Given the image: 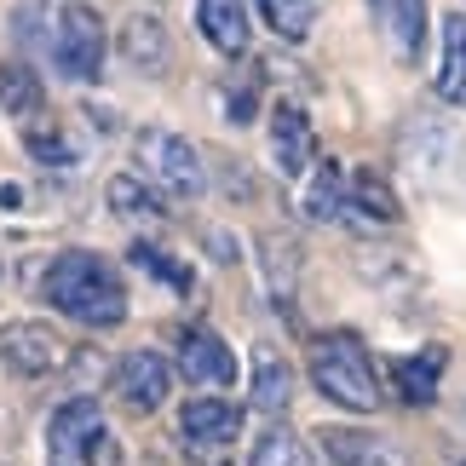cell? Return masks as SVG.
I'll use <instances>...</instances> for the list:
<instances>
[{
	"mask_svg": "<svg viewBox=\"0 0 466 466\" xmlns=\"http://www.w3.org/2000/svg\"><path fill=\"white\" fill-rule=\"evenodd\" d=\"M46 306H58L64 317L86 322V329H116L127 317V289L121 277L110 271V259L86 254V248H69L46 265V282H41Z\"/></svg>",
	"mask_w": 466,
	"mask_h": 466,
	"instance_id": "6da1fadb",
	"label": "cell"
},
{
	"mask_svg": "<svg viewBox=\"0 0 466 466\" xmlns=\"http://www.w3.org/2000/svg\"><path fill=\"white\" fill-rule=\"evenodd\" d=\"M311 380L329 403L351 409V415H374L380 409V380L357 334H317L311 339Z\"/></svg>",
	"mask_w": 466,
	"mask_h": 466,
	"instance_id": "7a4b0ae2",
	"label": "cell"
},
{
	"mask_svg": "<svg viewBox=\"0 0 466 466\" xmlns=\"http://www.w3.org/2000/svg\"><path fill=\"white\" fill-rule=\"evenodd\" d=\"M133 161H138V173H145L161 196H173V202H196V196L208 190V173H202L196 145H185V138L167 133V127L138 133L133 138Z\"/></svg>",
	"mask_w": 466,
	"mask_h": 466,
	"instance_id": "3957f363",
	"label": "cell"
},
{
	"mask_svg": "<svg viewBox=\"0 0 466 466\" xmlns=\"http://www.w3.org/2000/svg\"><path fill=\"white\" fill-rule=\"evenodd\" d=\"M46 46H52V64L69 81H93L104 69V17L86 0H64V6H52V41Z\"/></svg>",
	"mask_w": 466,
	"mask_h": 466,
	"instance_id": "277c9868",
	"label": "cell"
},
{
	"mask_svg": "<svg viewBox=\"0 0 466 466\" xmlns=\"http://www.w3.org/2000/svg\"><path fill=\"white\" fill-rule=\"evenodd\" d=\"M52 443V466H86L93 455H104V409L93 398H69L46 426Z\"/></svg>",
	"mask_w": 466,
	"mask_h": 466,
	"instance_id": "5b68a950",
	"label": "cell"
},
{
	"mask_svg": "<svg viewBox=\"0 0 466 466\" xmlns=\"http://www.w3.org/2000/svg\"><path fill=\"white\" fill-rule=\"evenodd\" d=\"M64 339L58 329H46V322H6L0 329V363H6L12 374H52V369H64Z\"/></svg>",
	"mask_w": 466,
	"mask_h": 466,
	"instance_id": "8992f818",
	"label": "cell"
},
{
	"mask_svg": "<svg viewBox=\"0 0 466 466\" xmlns=\"http://www.w3.org/2000/svg\"><path fill=\"white\" fill-rule=\"evenodd\" d=\"M167 386H173V369L161 363L156 351H127L116 363V391H121L127 409H138V415H150V409L167 403Z\"/></svg>",
	"mask_w": 466,
	"mask_h": 466,
	"instance_id": "52a82bcc",
	"label": "cell"
},
{
	"mask_svg": "<svg viewBox=\"0 0 466 466\" xmlns=\"http://www.w3.org/2000/svg\"><path fill=\"white\" fill-rule=\"evenodd\" d=\"M178 374L190 386H230L237 380V357H230V346L213 329H190L178 339Z\"/></svg>",
	"mask_w": 466,
	"mask_h": 466,
	"instance_id": "ba28073f",
	"label": "cell"
},
{
	"mask_svg": "<svg viewBox=\"0 0 466 466\" xmlns=\"http://www.w3.org/2000/svg\"><path fill=\"white\" fill-rule=\"evenodd\" d=\"M311 156H317V138H311L306 110H299V104H277L271 110V161H277V173L299 178L311 167Z\"/></svg>",
	"mask_w": 466,
	"mask_h": 466,
	"instance_id": "9c48e42d",
	"label": "cell"
},
{
	"mask_svg": "<svg viewBox=\"0 0 466 466\" xmlns=\"http://www.w3.org/2000/svg\"><path fill=\"white\" fill-rule=\"evenodd\" d=\"M178 426H185V438L202 443V450H225V443L242 432V409L225 403V398H190L178 409Z\"/></svg>",
	"mask_w": 466,
	"mask_h": 466,
	"instance_id": "30bf717a",
	"label": "cell"
},
{
	"mask_svg": "<svg viewBox=\"0 0 466 466\" xmlns=\"http://www.w3.org/2000/svg\"><path fill=\"white\" fill-rule=\"evenodd\" d=\"M121 52H127V64L145 69V76H161V69L173 64V41H167V29H161V17H150V12H133L127 24H121Z\"/></svg>",
	"mask_w": 466,
	"mask_h": 466,
	"instance_id": "8fae6325",
	"label": "cell"
},
{
	"mask_svg": "<svg viewBox=\"0 0 466 466\" xmlns=\"http://www.w3.org/2000/svg\"><path fill=\"white\" fill-rule=\"evenodd\" d=\"M443 363H450V351H443V346H426V351H415V357H398V363H391L398 398H403V403H415V409H426V403L438 398Z\"/></svg>",
	"mask_w": 466,
	"mask_h": 466,
	"instance_id": "7c38bea8",
	"label": "cell"
},
{
	"mask_svg": "<svg viewBox=\"0 0 466 466\" xmlns=\"http://www.w3.org/2000/svg\"><path fill=\"white\" fill-rule=\"evenodd\" d=\"M374 17H380V35L386 46L409 64L420 52V35H426V0H374Z\"/></svg>",
	"mask_w": 466,
	"mask_h": 466,
	"instance_id": "4fadbf2b",
	"label": "cell"
},
{
	"mask_svg": "<svg viewBox=\"0 0 466 466\" xmlns=\"http://www.w3.org/2000/svg\"><path fill=\"white\" fill-rule=\"evenodd\" d=\"M322 450L334 455V466H403V450L374 432H346V426H329L322 432Z\"/></svg>",
	"mask_w": 466,
	"mask_h": 466,
	"instance_id": "5bb4252c",
	"label": "cell"
},
{
	"mask_svg": "<svg viewBox=\"0 0 466 466\" xmlns=\"http://www.w3.org/2000/svg\"><path fill=\"white\" fill-rule=\"evenodd\" d=\"M196 24H202V35L225 58L248 52V6L242 0H196Z\"/></svg>",
	"mask_w": 466,
	"mask_h": 466,
	"instance_id": "9a60e30c",
	"label": "cell"
},
{
	"mask_svg": "<svg viewBox=\"0 0 466 466\" xmlns=\"http://www.w3.org/2000/svg\"><path fill=\"white\" fill-rule=\"evenodd\" d=\"M24 150L41 161V167H76V138H69L64 121H52V116H29L24 121Z\"/></svg>",
	"mask_w": 466,
	"mask_h": 466,
	"instance_id": "2e32d148",
	"label": "cell"
},
{
	"mask_svg": "<svg viewBox=\"0 0 466 466\" xmlns=\"http://www.w3.org/2000/svg\"><path fill=\"white\" fill-rule=\"evenodd\" d=\"M289 398H294V369L282 363L277 351L259 346V357H254V409H265V415H282V409H289Z\"/></svg>",
	"mask_w": 466,
	"mask_h": 466,
	"instance_id": "e0dca14e",
	"label": "cell"
},
{
	"mask_svg": "<svg viewBox=\"0 0 466 466\" xmlns=\"http://www.w3.org/2000/svg\"><path fill=\"white\" fill-rule=\"evenodd\" d=\"M438 98H450V104H466V17H450V24H443Z\"/></svg>",
	"mask_w": 466,
	"mask_h": 466,
	"instance_id": "ac0fdd59",
	"label": "cell"
},
{
	"mask_svg": "<svg viewBox=\"0 0 466 466\" xmlns=\"http://www.w3.org/2000/svg\"><path fill=\"white\" fill-rule=\"evenodd\" d=\"M248 466H317L306 438H294L289 426H265L254 438V450H248Z\"/></svg>",
	"mask_w": 466,
	"mask_h": 466,
	"instance_id": "d6986e66",
	"label": "cell"
},
{
	"mask_svg": "<svg viewBox=\"0 0 466 466\" xmlns=\"http://www.w3.org/2000/svg\"><path fill=\"white\" fill-rule=\"evenodd\" d=\"M339 202H346V173H339V161H317V173H311V185L306 196H299V208H306V219H334Z\"/></svg>",
	"mask_w": 466,
	"mask_h": 466,
	"instance_id": "ffe728a7",
	"label": "cell"
},
{
	"mask_svg": "<svg viewBox=\"0 0 466 466\" xmlns=\"http://www.w3.org/2000/svg\"><path fill=\"white\" fill-rule=\"evenodd\" d=\"M0 110L6 116H41V81L29 64H0Z\"/></svg>",
	"mask_w": 466,
	"mask_h": 466,
	"instance_id": "44dd1931",
	"label": "cell"
},
{
	"mask_svg": "<svg viewBox=\"0 0 466 466\" xmlns=\"http://www.w3.org/2000/svg\"><path fill=\"white\" fill-rule=\"evenodd\" d=\"M254 6L282 41H306L311 24H317V0H254Z\"/></svg>",
	"mask_w": 466,
	"mask_h": 466,
	"instance_id": "7402d4cb",
	"label": "cell"
},
{
	"mask_svg": "<svg viewBox=\"0 0 466 466\" xmlns=\"http://www.w3.org/2000/svg\"><path fill=\"white\" fill-rule=\"evenodd\" d=\"M104 202L116 213H127V219H138V213H156V190L145 178H133V173H116L110 185H104Z\"/></svg>",
	"mask_w": 466,
	"mask_h": 466,
	"instance_id": "603a6c76",
	"label": "cell"
},
{
	"mask_svg": "<svg viewBox=\"0 0 466 466\" xmlns=\"http://www.w3.org/2000/svg\"><path fill=\"white\" fill-rule=\"evenodd\" d=\"M351 202L363 208V213H374V219H398V196L386 190L380 173H357L351 178Z\"/></svg>",
	"mask_w": 466,
	"mask_h": 466,
	"instance_id": "cb8c5ba5",
	"label": "cell"
},
{
	"mask_svg": "<svg viewBox=\"0 0 466 466\" xmlns=\"http://www.w3.org/2000/svg\"><path fill=\"white\" fill-rule=\"evenodd\" d=\"M133 259H138V265H145V271H150V277H161V282H173V289H185V282H190V271H185V265H173L167 254H156V248H150V242H138V248H133Z\"/></svg>",
	"mask_w": 466,
	"mask_h": 466,
	"instance_id": "d4e9b609",
	"label": "cell"
}]
</instances>
